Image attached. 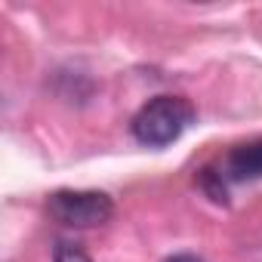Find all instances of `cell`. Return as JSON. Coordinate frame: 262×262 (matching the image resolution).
Returning <instances> with one entry per match:
<instances>
[{
	"instance_id": "obj_4",
	"label": "cell",
	"mask_w": 262,
	"mask_h": 262,
	"mask_svg": "<svg viewBox=\"0 0 262 262\" xmlns=\"http://www.w3.org/2000/svg\"><path fill=\"white\" fill-rule=\"evenodd\" d=\"M201 188L210 194V201H216V204H228V191H225V179H222V173L201 170Z\"/></svg>"
},
{
	"instance_id": "obj_3",
	"label": "cell",
	"mask_w": 262,
	"mask_h": 262,
	"mask_svg": "<svg viewBox=\"0 0 262 262\" xmlns=\"http://www.w3.org/2000/svg\"><path fill=\"white\" fill-rule=\"evenodd\" d=\"M225 179L231 182H250V179H262V139L237 145L228 151L225 158Z\"/></svg>"
},
{
	"instance_id": "obj_2",
	"label": "cell",
	"mask_w": 262,
	"mask_h": 262,
	"mask_svg": "<svg viewBox=\"0 0 262 262\" xmlns=\"http://www.w3.org/2000/svg\"><path fill=\"white\" fill-rule=\"evenodd\" d=\"M47 210H50V216L59 225H68V228H96V225H105L114 216V201L105 191L62 188V191L50 194Z\"/></svg>"
},
{
	"instance_id": "obj_1",
	"label": "cell",
	"mask_w": 262,
	"mask_h": 262,
	"mask_svg": "<svg viewBox=\"0 0 262 262\" xmlns=\"http://www.w3.org/2000/svg\"><path fill=\"white\" fill-rule=\"evenodd\" d=\"M194 120V108L182 96H158L139 108L133 117V136L148 148H164L176 142Z\"/></svg>"
},
{
	"instance_id": "obj_6",
	"label": "cell",
	"mask_w": 262,
	"mask_h": 262,
	"mask_svg": "<svg viewBox=\"0 0 262 262\" xmlns=\"http://www.w3.org/2000/svg\"><path fill=\"white\" fill-rule=\"evenodd\" d=\"M164 262H204V259L194 256V253H176V256H170V259H164Z\"/></svg>"
},
{
	"instance_id": "obj_5",
	"label": "cell",
	"mask_w": 262,
	"mask_h": 262,
	"mask_svg": "<svg viewBox=\"0 0 262 262\" xmlns=\"http://www.w3.org/2000/svg\"><path fill=\"white\" fill-rule=\"evenodd\" d=\"M53 262H93L77 244H71V241H59L56 244V250H53Z\"/></svg>"
}]
</instances>
